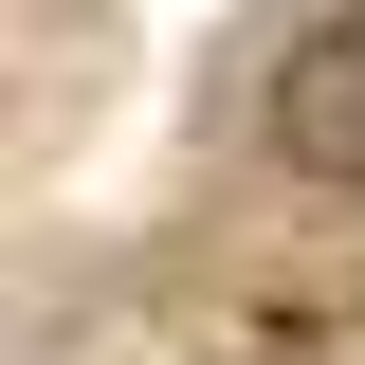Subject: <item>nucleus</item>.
Returning a JSON list of instances; mask_svg holds the SVG:
<instances>
[{"label":"nucleus","instance_id":"obj_1","mask_svg":"<svg viewBox=\"0 0 365 365\" xmlns=\"http://www.w3.org/2000/svg\"><path fill=\"white\" fill-rule=\"evenodd\" d=\"M256 128H274L292 182H365V0L311 19V37L274 55V110H256Z\"/></svg>","mask_w":365,"mask_h":365}]
</instances>
